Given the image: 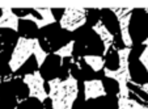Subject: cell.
<instances>
[{
    "mask_svg": "<svg viewBox=\"0 0 148 109\" xmlns=\"http://www.w3.org/2000/svg\"><path fill=\"white\" fill-rule=\"evenodd\" d=\"M118 109H148V106L142 105L132 99L119 97L118 99Z\"/></svg>",
    "mask_w": 148,
    "mask_h": 109,
    "instance_id": "12",
    "label": "cell"
},
{
    "mask_svg": "<svg viewBox=\"0 0 148 109\" xmlns=\"http://www.w3.org/2000/svg\"><path fill=\"white\" fill-rule=\"evenodd\" d=\"M136 84V83H135ZM136 86H139V84H136ZM139 88L143 91V92H145L148 95V83H145V84H142V86H139Z\"/></svg>",
    "mask_w": 148,
    "mask_h": 109,
    "instance_id": "16",
    "label": "cell"
},
{
    "mask_svg": "<svg viewBox=\"0 0 148 109\" xmlns=\"http://www.w3.org/2000/svg\"><path fill=\"white\" fill-rule=\"evenodd\" d=\"M92 29L100 36V39L103 43V55H106V54L109 53V49L112 48L113 43H114V34L103 25L102 21H97V23L93 25Z\"/></svg>",
    "mask_w": 148,
    "mask_h": 109,
    "instance_id": "9",
    "label": "cell"
},
{
    "mask_svg": "<svg viewBox=\"0 0 148 109\" xmlns=\"http://www.w3.org/2000/svg\"><path fill=\"white\" fill-rule=\"evenodd\" d=\"M34 11H37L39 14H41V19H37V17L32 13V11H30V13L23 16L21 19L25 20V21H28V20L33 21L38 29L43 28V26L51 25V24L55 23V17H54V14H53V9H50V8H36Z\"/></svg>",
    "mask_w": 148,
    "mask_h": 109,
    "instance_id": "7",
    "label": "cell"
},
{
    "mask_svg": "<svg viewBox=\"0 0 148 109\" xmlns=\"http://www.w3.org/2000/svg\"><path fill=\"white\" fill-rule=\"evenodd\" d=\"M139 61H140V63L144 66V68L147 70V72H148V48L147 46H145V49L142 51V54H140Z\"/></svg>",
    "mask_w": 148,
    "mask_h": 109,
    "instance_id": "15",
    "label": "cell"
},
{
    "mask_svg": "<svg viewBox=\"0 0 148 109\" xmlns=\"http://www.w3.org/2000/svg\"><path fill=\"white\" fill-rule=\"evenodd\" d=\"M33 55L36 57V62H37V66L38 67H42V64H43V62L46 61V58H47V53H46L43 49H42L41 43H39V41L37 39L36 43H34V49H33Z\"/></svg>",
    "mask_w": 148,
    "mask_h": 109,
    "instance_id": "13",
    "label": "cell"
},
{
    "mask_svg": "<svg viewBox=\"0 0 148 109\" xmlns=\"http://www.w3.org/2000/svg\"><path fill=\"white\" fill-rule=\"evenodd\" d=\"M84 61L95 72H97V71L102 70L105 67V61L100 55H84Z\"/></svg>",
    "mask_w": 148,
    "mask_h": 109,
    "instance_id": "11",
    "label": "cell"
},
{
    "mask_svg": "<svg viewBox=\"0 0 148 109\" xmlns=\"http://www.w3.org/2000/svg\"><path fill=\"white\" fill-rule=\"evenodd\" d=\"M1 14H0V28H8L12 30H18L20 19L16 13L12 12V8H1Z\"/></svg>",
    "mask_w": 148,
    "mask_h": 109,
    "instance_id": "10",
    "label": "cell"
},
{
    "mask_svg": "<svg viewBox=\"0 0 148 109\" xmlns=\"http://www.w3.org/2000/svg\"><path fill=\"white\" fill-rule=\"evenodd\" d=\"M110 9L114 12V14L118 19V25H119V29H121V37H122L123 43L126 45V48L131 49L132 38L129 30V25H130V20H131L132 8H117V7H112Z\"/></svg>",
    "mask_w": 148,
    "mask_h": 109,
    "instance_id": "6",
    "label": "cell"
},
{
    "mask_svg": "<svg viewBox=\"0 0 148 109\" xmlns=\"http://www.w3.org/2000/svg\"><path fill=\"white\" fill-rule=\"evenodd\" d=\"M36 41L37 38H26V37H20L17 39L13 53L9 59V68L12 72H16L17 70H20L24 66V63L33 55Z\"/></svg>",
    "mask_w": 148,
    "mask_h": 109,
    "instance_id": "3",
    "label": "cell"
},
{
    "mask_svg": "<svg viewBox=\"0 0 148 109\" xmlns=\"http://www.w3.org/2000/svg\"><path fill=\"white\" fill-rule=\"evenodd\" d=\"M24 83L29 88V96L37 99L41 103H45L46 99H49L47 92L45 90V80L42 78L39 71H34L32 74H26L24 76Z\"/></svg>",
    "mask_w": 148,
    "mask_h": 109,
    "instance_id": "5",
    "label": "cell"
},
{
    "mask_svg": "<svg viewBox=\"0 0 148 109\" xmlns=\"http://www.w3.org/2000/svg\"><path fill=\"white\" fill-rule=\"evenodd\" d=\"M143 45H144V46H147V48H148V37L144 39V42H143Z\"/></svg>",
    "mask_w": 148,
    "mask_h": 109,
    "instance_id": "17",
    "label": "cell"
},
{
    "mask_svg": "<svg viewBox=\"0 0 148 109\" xmlns=\"http://www.w3.org/2000/svg\"><path fill=\"white\" fill-rule=\"evenodd\" d=\"M73 46H75V42L73 41H70L68 43H66L64 46H62L60 49L55 51V55L59 57V58H70L73 53Z\"/></svg>",
    "mask_w": 148,
    "mask_h": 109,
    "instance_id": "14",
    "label": "cell"
},
{
    "mask_svg": "<svg viewBox=\"0 0 148 109\" xmlns=\"http://www.w3.org/2000/svg\"><path fill=\"white\" fill-rule=\"evenodd\" d=\"M131 54V49L125 48L119 49L117 53L118 55V68L117 70H110V68L103 67L105 71V76L112 78L117 80L118 83V99L119 97H129L130 90L127 87V83L131 81V75H130V68H129V58Z\"/></svg>",
    "mask_w": 148,
    "mask_h": 109,
    "instance_id": "2",
    "label": "cell"
},
{
    "mask_svg": "<svg viewBox=\"0 0 148 109\" xmlns=\"http://www.w3.org/2000/svg\"><path fill=\"white\" fill-rule=\"evenodd\" d=\"M87 23V9L85 8H66L60 19V28L67 32H75Z\"/></svg>",
    "mask_w": 148,
    "mask_h": 109,
    "instance_id": "4",
    "label": "cell"
},
{
    "mask_svg": "<svg viewBox=\"0 0 148 109\" xmlns=\"http://www.w3.org/2000/svg\"><path fill=\"white\" fill-rule=\"evenodd\" d=\"M79 86L73 76H68L64 80L59 78L49 80V99L51 100L53 109H72L77 97Z\"/></svg>",
    "mask_w": 148,
    "mask_h": 109,
    "instance_id": "1",
    "label": "cell"
},
{
    "mask_svg": "<svg viewBox=\"0 0 148 109\" xmlns=\"http://www.w3.org/2000/svg\"><path fill=\"white\" fill-rule=\"evenodd\" d=\"M106 95L105 87H103L102 81L93 79V80L84 81V97L85 100H95L98 97H103Z\"/></svg>",
    "mask_w": 148,
    "mask_h": 109,
    "instance_id": "8",
    "label": "cell"
}]
</instances>
